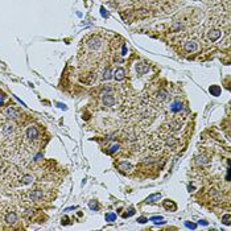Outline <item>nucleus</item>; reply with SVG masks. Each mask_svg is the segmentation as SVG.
I'll return each instance as SVG.
<instances>
[{
	"label": "nucleus",
	"instance_id": "obj_1",
	"mask_svg": "<svg viewBox=\"0 0 231 231\" xmlns=\"http://www.w3.org/2000/svg\"><path fill=\"white\" fill-rule=\"evenodd\" d=\"M28 197H29V199H32V201H40L44 197V191L41 190V189H36V190L29 191V193H28Z\"/></svg>",
	"mask_w": 231,
	"mask_h": 231
},
{
	"label": "nucleus",
	"instance_id": "obj_2",
	"mask_svg": "<svg viewBox=\"0 0 231 231\" xmlns=\"http://www.w3.org/2000/svg\"><path fill=\"white\" fill-rule=\"evenodd\" d=\"M27 137L30 139V140H35V139L38 137V130L36 125H29L27 128Z\"/></svg>",
	"mask_w": 231,
	"mask_h": 231
},
{
	"label": "nucleus",
	"instance_id": "obj_3",
	"mask_svg": "<svg viewBox=\"0 0 231 231\" xmlns=\"http://www.w3.org/2000/svg\"><path fill=\"white\" fill-rule=\"evenodd\" d=\"M4 219H6V222L8 225H15L17 222V214L15 211H8L6 214V217H4Z\"/></svg>",
	"mask_w": 231,
	"mask_h": 231
},
{
	"label": "nucleus",
	"instance_id": "obj_4",
	"mask_svg": "<svg viewBox=\"0 0 231 231\" xmlns=\"http://www.w3.org/2000/svg\"><path fill=\"white\" fill-rule=\"evenodd\" d=\"M136 70H137V73H139L140 75H144L145 73H148L149 65L147 64V62H140V64L136 65Z\"/></svg>",
	"mask_w": 231,
	"mask_h": 231
},
{
	"label": "nucleus",
	"instance_id": "obj_5",
	"mask_svg": "<svg viewBox=\"0 0 231 231\" xmlns=\"http://www.w3.org/2000/svg\"><path fill=\"white\" fill-rule=\"evenodd\" d=\"M114 78L116 81H123L125 78V70L123 67H118L114 73Z\"/></svg>",
	"mask_w": 231,
	"mask_h": 231
},
{
	"label": "nucleus",
	"instance_id": "obj_6",
	"mask_svg": "<svg viewBox=\"0 0 231 231\" xmlns=\"http://www.w3.org/2000/svg\"><path fill=\"white\" fill-rule=\"evenodd\" d=\"M103 104H104V106H108V107L114 106V104H115L114 95H111V94H106V95L103 96Z\"/></svg>",
	"mask_w": 231,
	"mask_h": 231
},
{
	"label": "nucleus",
	"instance_id": "obj_7",
	"mask_svg": "<svg viewBox=\"0 0 231 231\" xmlns=\"http://www.w3.org/2000/svg\"><path fill=\"white\" fill-rule=\"evenodd\" d=\"M184 48H185V50L188 52V53H193V52L197 50V44L193 43V41H188V43H185V45H184Z\"/></svg>",
	"mask_w": 231,
	"mask_h": 231
},
{
	"label": "nucleus",
	"instance_id": "obj_8",
	"mask_svg": "<svg viewBox=\"0 0 231 231\" xmlns=\"http://www.w3.org/2000/svg\"><path fill=\"white\" fill-rule=\"evenodd\" d=\"M6 115L9 119H16V118H19V112H17L13 107H8V108L6 110Z\"/></svg>",
	"mask_w": 231,
	"mask_h": 231
},
{
	"label": "nucleus",
	"instance_id": "obj_9",
	"mask_svg": "<svg viewBox=\"0 0 231 231\" xmlns=\"http://www.w3.org/2000/svg\"><path fill=\"white\" fill-rule=\"evenodd\" d=\"M220 36H222V32H220V30H218V29H211L209 32V38L211 41H217L218 38L220 37Z\"/></svg>",
	"mask_w": 231,
	"mask_h": 231
},
{
	"label": "nucleus",
	"instance_id": "obj_10",
	"mask_svg": "<svg viewBox=\"0 0 231 231\" xmlns=\"http://www.w3.org/2000/svg\"><path fill=\"white\" fill-rule=\"evenodd\" d=\"M33 182V177L30 174H25L20 178V184L21 185H28V184H32Z\"/></svg>",
	"mask_w": 231,
	"mask_h": 231
},
{
	"label": "nucleus",
	"instance_id": "obj_11",
	"mask_svg": "<svg viewBox=\"0 0 231 231\" xmlns=\"http://www.w3.org/2000/svg\"><path fill=\"white\" fill-rule=\"evenodd\" d=\"M164 207L167 210H172V211H174L176 209H177V206H176V203L173 201H169V199H167V201H164Z\"/></svg>",
	"mask_w": 231,
	"mask_h": 231
},
{
	"label": "nucleus",
	"instance_id": "obj_12",
	"mask_svg": "<svg viewBox=\"0 0 231 231\" xmlns=\"http://www.w3.org/2000/svg\"><path fill=\"white\" fill-rule=\"evenodd\" d=\"M148 15H149L148 9H139L135 13V17H137V19H144V17H147Z\"/></svg>",
	"mask_w": 231,
	"mask_h": 231
},
{
	"label": "nucleus",
	"instance_id": "obj_13",
	"mask_svg": "<svg viewBox=\"0 0 231 231\" xmlns=\"http://www.w3.org/2000/svg\"><path fill=\"white\" fill-rule=\"evenodd\" d=\"M99 45H101V40H99L98 37H95V38H91V40H90V43H89V46H90L91 49H96Z\"/></svg>",
	"mask_w": 231,
	"mask_h": 231
},
{
	"label": "nucleus",
	"instance_id": "obj_14",
	"mask_svg": "<svg viewBox=\"0 0 231 231\" xmlns=\"http://www.w3.org/2000/svg\"><path fill=\"white\" fill-rule=\"evenodd\" d=\"M160 198H161V194H160V193H154V194H152V196H149L148 198L145 199V202H156V201H159Z\"/></svg>",
	"mask_w": 231,
	"mask_h": 231
},
{
	"label": "nucleus",
	"instance_id": "obj_15",
	"mask_svg": "<svg viewBox=\"0 0 231 231\" xmlns=\"http://www.w3.org/2000/svg\"><path fill=\"white\" fill-rule=\"evenodd\" d=\"M181 110H182V104L178 103V102H174V103L170 106V111L172 112H178V111H181Z\"/></svg>",
	"mask_w": 231,
	"mask_h": 231
},
{
	"label": "nucleus",
	"instance_id": "obj_16",
	"mask_svg": "<svg viewBox=\"0 0 231 231\" xmlns=\"http://www.w3.org/2000/svg\"><path fill=\"white\" fill-rule=\"evenodd\" d=\"M210 90V93H211V95H214V96H218V95H220V87L219 86H211V87L209 89Z\"/></svg>",
	"mask_w": 231,
	"mask_h": 231
},
{
	"label": "nucleus",
	"instance_id": "obj_17",
	"mask_svg": "<svg viewBox=\"0 0 231 231\" xmlns=\"http://www.w3.org/2000/svg\"><path fill=\"white\" fill-rule=\"evenodd\" d=\"M119 169L123 170V172H128V170L131 169V165L127 164V162H120V164H119Z\"/></svg>",
	"mask_w": 231,
	"mask_h": 231
},
{
	"label": "nucleus",
	"instance_id": "obj_18",
	"mask_svg": "<svg viewBox=\"0 0 231 231\" xmlns=\"http://www.w3.org/2000/svg\"><path fill=\"white\" fill-rule=\"evenodd\" d=\"M115 219H116V214H115V213H108V214H106L107 222H114Z\"/></svg>",
	"mask_w": 231,
	"mask_h": 231
},
{
	"label": "nucleus",
	"instance_id": "obj_19",
	"mask_svg": "<svg viewBox=\"0 0 231 231\" xmlns=\"http://www.w3.org/2000/svg\"><path fill=\"white\" fill-rule=\"evenodd\" d=\"M222 222L225 223L226 226H228L231 223V217H230V214H226V215H223L222 217Z\"/></svg>",
	"mask_w": 231,
	"mask_h": 231
},
{
	"label": "nucleus",
	"instance_id": "obj_20",
	"mask_svg": "<svg viewBox=\"0 0 231 231\" xmlns=\"http://www.w3.org/2000/svg\"><path fill=\"white\" fill-rule=\"evenodd\" d=\"M167 98V91H160L159 94H157V99H159V101H164V99Z\"/></svg>",
	"mask_w": 231,
	"mask_h": 231
},
{
	"label": "nucleus",
	"instance_id": "obj_21",
	"mask_svg": "<svg viewBox=\"0 0 231 231\" xmlns=\"http://www.w3.org/2000/svg\"><path fill=\"white\" fill-rule=\"evenodd\" d=\"M135 214V210L132 209V207H131L130 210H128V213H124V214H123V217L124 218H128V217H131V215H133Z\"/></svg>",
	"mask_w": 231,
	"mask_h": 231
},
{
	"label": "nucleus",
	"instance_id": "obj_22",
	"mask_svg": "<svg viewBox=\"0 0 231 231\" xmlns=\"http://www.w3.org/2000/svg\"><path fill=\"white\" fill-rule=\"evenodd\" d=\"M12 131H13V125L12 124H8V125L4 127V132L6 133H9V132H12Z\"/></svg>",
	"mask_w": 231,
	"mask_h": 231
},
{
	"label": "nucleus",
	"instance_id": "obj_23",
	"mask_svg": "<svg viewBox=\"0 0 231 231\" xmlns=\"http://www.w3.org/2000/svg\"><path fill=\"white\" fill-rule=\"evenodd\" d=\"M90 209L91 210H96V209H98V203H96V201H90Z\"/></svg>",
	"mask_w": 231,
	"mask_h": 231
},
{
	"label": "nucleus",
	"instance_id": "obj_24",
	"mask_svg": "<svg viewBox=\"0 0 231 231\" xmlns=\"http://www.w3.org/2000/svg\"><path fill=\"white\" fill-rule=\"evenodd\" d=\"M185 226L189 228H191V230H194V228L197 227V225H194V223H190V222H185Z\"/></svg>",
	"mask_w": 231,
	"mask_h": 231
},
{
	"label": "nucleus",
	"instance_id": "obj_25",
	"mask_svg": "<svg viewBox=\"0 0 231 231\" xmlns=\"http://www.w3.org/2000/svg\"><path fill=\"white\" fill-rule=\"evenodd\" d=\"M110 78H111V70L107 69L106 73H104V79H110Z\"/></svg>",
	"mask_w": 231,
	"mask_h": 231
},
{
	"label": "nucleus",
	"instance_id": "obj_26",
	"mask_svg": "<svg viewBox=\"0 0 231 231\" xmlns=\"http://www.w3.org/2000/svg\"><path fill=\"white\" fill-rule=\"evenodd\" d=\"M118 148H119V145H118V144H114V145L111 147V149H110V153H112V152H115V151H118Z\"/></svg>",
	"mask_w": 231,
	"mask_h": 231
},
{
	"label": "nucleus",
	"instance_id": "obj_27",
	"mask_svg": "<svg viewBox=\"0 0 231 231\" xmlns=\"http://www.w3.org/2000/svg\"><path fill=\"white\" fill-rule=\"evenodd\" d=\"M122 54H123V56H125V54H127V45H125V44H123V48H122Z\"/></svg>",
	"mask_w": 231,
	"mask_h": 231
},
{
	"label": "nucleus",
	"instance_id": "obj_28",
	"mask_svg": "<svg viewBox=\"0 0 231 231\" xmlns=\"http://www.w3.org/2000/svg\"><path fill=\"white\" fill-rule=\"evenodd\" d=\"M137 222L139 223H145V222H148V219H147V218H144V217H140L137 219Z\"/></svg>",
	"mask_w": 231,
	"mask_h": 231
},
{
	"label": "nucleus",
	"instance_id": "obj_29",
	"mask_svg": "<svg viewBox=\"0 0 231 231\" xmlns=\"http://www.w3.org/2000/svg\"><path fill=\"white\" fill-rule=\"evenodd\" d=\"M67 220H69V219H67L66 217H65V218H62V225H66V223H69V222H67Z\"/></svg>",
	"mask_w": 231,
	"mask_h": 231
},
{
	"label": "nucleus",
	"instance_id": "obj_30",
	"mask_svg": "<svg viewBox=\"0 0 231 231\" xmlns=\"http://www.w3.org/2000/svg\"><path fill=\"white\" fill-rule=\"evenodd\" d=\"M162 218L161 217H153V218H151V220H161Z\"/></svg>",
	"mask_w": 231,
	"mask_h": 231
},
{
	"label": "nucleus",
	"instance_id": "obj_31",
	"mask_svg": "<svg viewBox=\"0 0 231 231\" xmlns=\"http://www.w3.org/2000/svg\"><path fill=\"white\" fill-rule=\"evenodd\" d=\"M199 223H201V225H203V226H207V222H206V220H199Z\"/></svg>",
	"mask_w": 231,
	"mask_h": 231
},
{
	"label": "nucleus",
	"instance_id": "obj_32",
	"mask_svg": "<svg viewBox=\"0 0 231 231\" xmlns=\"http://www.w3.org/2000/svg\"><path fill=\"white\" fill-rule=\"evenodd\" d=\"M1 102H3V95H0V104H1Z\"/></svg>",
	"mask_w": 231,
	"mask_h": 231
}]
</instances>
